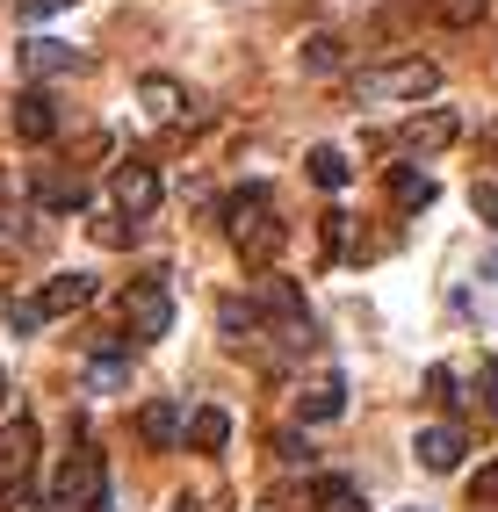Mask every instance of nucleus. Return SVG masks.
I'll return each instance as SVG.
<instances>
[{
  "label": "nucleus",
  "mask_w": 498,
  "mask_h": 512,
  "mask_svg": "<svg viewBox=\"0 0 498 512\" xmlns=\"http://www.w3.org/2000/svg\"><path fill=\"white\" fill-rule=\"evenodd\" d=\"M217 325H224V339H253L260 311H253V303H239V296H224V303H217Z\"/></svg>",
  "instance_id": "aec40b11"
},
{
  "label": "nucleus",
  "mask_w": 498,
  "mask_h": 512,
  "mask_svg": "<svg viewBox=\"0 0 498 512\" xmlns=\"http://www.w3.org/2000/svg\"><path fill=\"white\" fill-rule=\"evenodd\" d=\"M8 325H15V332H37L44 318H37V303H29V296H15V303H8Z\"/></svg>",
  "instance_id": "c85d7f7f"
},
{
  "label": "nucleus",
  "mask_w": 498,
  "mask_h": 512,
  "mask_svg": "<svg viewBox=\"0 0 498 512\" xmlns=\"http://www.w3.org/2000/svg\"><path fill=\"white\" fill-rule=\"evenodd\" d=\"M340 412H347V375H318V383L296 397V419L304 426H332Z\"/></svg>",
  "instance_id": "f8f14e48"
},
{
  "label": "nucleus",
  "mask_w": 498,
  "mask_h": 512,
  "mask_svg": "<svg viewBox=\"0 0 498 512\" xmlns=\"http://www.w3.org/2000/svg\"><path fill=\"white\" fill-rule=\"evenodd\" d=\"M138 433L152 440V448H181V440H188V412H181L174 397H152L145 412H138Z\"/></svg>",
  "instance_id": "4468645a"
},
{
  "label": "nucleus",
  "mask_w": 498,
  "mask_h": 512,
  "mask_svg": "<svg viewBox=\"0 0 498 512\" xmlns=\"http://www.w3.org/2000/svg\"><path fill=\"white\" fill-rule=\"evenodd\" d=\"M426 397L455 404V397H462V375H455V368H426Z\"/></svg>",
  "instance_id": "a878e982"
},
{
  "label": "nucleus",
  "mask_w": 498,
  "mask_h": 512,
  "mask_svg": "<svg viewBox=\"0 0 498 512\" xmlns=\"http://www.w3.org/2000/svg\"><path fill=\"white\" fill-rule=\"evenodd\" d=\"M123 383H130V354H123V347H109V354H94V361H87V390H102V397H109V390H123Z\"/></svg>",
  "instance_id": "a211bd4d"
},
{
  "label": "nucleus",
  "mask_w": 498,
  "mask_h": 512,
  "mask_svg": "<svg viewBox=\"0 0 498 512\" xmlns=\"http://www.w3.org/2000/svg\"><path fill=\"white\" fill-rule=\"evenodd\" d=\"M477 498H484V505H491V498H498V462H491V469H484V476H477Z\"/></svg>",
  "instance_id": "2f4dec72"
},
{
  "label": "nucleus",
  "mask_w": 498,
  "mask_h": 512,
  "mask_svg": "<svg viewBox=\"0 0 498 512\" xmlns=\"http://www.w3.org/2000/svg\"><path fill=\"white\" fill-rule=\"evenodd\" d=\"M434 15H441V22H455V29H470V22L484 15V0H434Z\"/></svg>",
  "instance_id": "b1692460"
},
{
  "label": "nucleus",
  "mask_w": 498,
  "mask_h": 512,
  "mask_svg": "<svg viewBox=\"0 0 498 512\" xmlns=\"http://www.w3.org/2000/svg\"><path fill=\"white\" fill-rule=\"evenodd\" d=\"M470 210H477V217L498 231V181H477V188H470Z\"/></svg>",
  "instance_id": "bb28decb"
},
{
  "label": "nucleus",
  "mask_w": 498,
  "mask_h": 512,
  "mask_svg": "<svg viewBox=\"0 0 498 512\" xmlns=\"http://www.w3.org/2000/svg\"><path fill=\"white\" fill-rule=\"evenodd\" d=\"M87 231H94V246H138V224L130 217H94Z\"/></svg>",
  "instance_id": "4be33fe9"
},
{
  "label": "nucleus",
  "mask_w": 498,
  "mask_h": 512,
  "mask_svg": "<svg viewBox=\"0 0 498 512\" xmlns=\"http://www.w3.org/2000/svg\"><path fill=\"white\" fill-rule=\"evenodd\" d=\"M0 397H8V375H0Z\"/></svg>",
  "instance_id": "72a5a7b5"
},
{
  "label": "nucleus",
  "mask_w": 498,
  "mask_h": 512,
  "mask_svg": "<svg viewBox=\"0 0 498 512\" xmlns=\"http://www.w3.org/2000/svg\"><path fill=\"white\" fill-rule=\"evenodd\" d=\"M224 238H231V253L253 260V267L275 260V246H282V217H275V188H268V181H246V188L224 195Z\"/></svg>",
  "instance_id": "f257e3e1"
},
{
  "label": "nucleus",
  "mask_w": 498,
  "mask_h": 512,
  "mask_svg": "<svg viewBox=\"0 0 498 512\" xmlns=\"http://www.w3.org/2000/svg\"><path fill=\"white\" fill-rule=\"evenodd\" d=\"M304 73H340V37H304Z\"/></svg>",
  "instance_id": "412c9836"
},
{
  "label": "nucleus",
  "mask_w": 498,
  "mask_h": 512,
  "mask_svg": "<svg viewBox=\"0 0 498 512\" xmlns=\"http://www.w3.org/2000/svg\"><path fill=\"white\" fill-rule=\"evenodd\" d=\"M22 73H29V80H65V73H87V51L58 44V37H29V44H22Z\"/></svg>",
  "instance_id": "6e6552de"
},
{
  "label": "nucleus",
  "mask_w": 498,
  "mask_h": 512,
  "mask_svg": "<svg viewBox=\"0 0 498 512\" xmlns=\"http://www.w3.org/2000/svg\"><path fill=\"white\" fill-rule=\"evenodd\" d=\"M94 289H102V275H51L29 303H37V318H65V311H87Z\"/></svg>",
  "instance_id": "1a4fd4ad"
},
{
  "label": "nucleus",
  "mask_w": 498,
  "mask_h": 512,
  "mask_svg": "<svg viewBox=\"0 0 498 512\" xmlns=\"http://www.w3.org/2000/svg\"><path fill=\"white\" fill-rule=\"evenodd\" d=\"M102 498H109V469L80 440V448L58 462V476H51V512H87V505H102Z\"/></svg>",
  "instance_id": "7ed1b4c3"
},
{
  "label": "nucleus",
  "mask_w": 498,
  "mask_h": 512,
  "mask_svg": "<svg viewBox=\"0 0 498 512\" xmlns=\"http://www.w3.org/2000/svg\"><path fill=\"white\" fill-rule=\"evenodd\" d=\"M58 8H80V0H22V22H44V15H58Z\"/></svg>",
  "instance_id": "c756f323"
},
{
  "label": "nucleus",
  "mask_w": 498,
  "mask_h": 512,
  "mask_svg": "<svg viewBox=\"0 0 498 512\" xmlns=\"http://www.w3.org/2000/svg\"><path fill=\"white\" fill-rule=\"evenodd\" d=\"M37 202L44 210H80V181H37Z\"/></svg>",
  "instance_id": "5701e85b"
},
{
  "label": "nucleus",
  "mask_w": 498,
  "mask_h": 512,
  "mask_svg": "<svg viewBox=\"0 0 498 512\" xmlns=\"http://www.w3.org/2000/svg\"><path fill=\"white\" fill-rule=\"evenodd\" d=\"M224 440H231V412H224V404H195V412H188V440H181V448H195V455H217Z\"/></svg>",
  "instance_id": "dca6fc26"
},
{
  "label": "nucleus",
  "mask_w": 498,
  "mask_h": 512,
  "mask_svg": "<svg viewBox=\"0 0 498 512\" xmlns=\"http://www.w3.org/2000/svg\"><path fill=\"white\" fill-rule=\"evenodd\" d=\"M484 282H498V253H491V260H484Z\"/></svg>",
  "instance_id": "473e14b6"
},
{
  "label": "nucleus",
  "mask_w": 498,
  "mask_h": 512,
  "mask_svg": "<svg viewBox=\"0 0 498 512\" xmlns=\"http://www.w3.org/2000/svg\"><path fill=\"white\" fill-rule=\"evenodd\" d=\"M109 195H116V210L138 224V217H152L159 210V195H166V181H159V166H145V159H123L116 174H109Z\"/></svg>",
  "instance_id": "423d86ee"
},
{
  "label": "nucleus",
  "mask_w": 498,
  "mask_h": 512,
  "mask_svg": "<svg viewBox=\"0 0 498 512\" xmlns=\"http://www.w3.org/2000/svg\"><path fill=\"white\" fill-rule=\"evenodd\" d=\"M304 174H311L318 188H347V181H354V159H347L340 145H311V159H304Z\"/></svg>",
  "instance_id": "f3484780"
},
{
  "label": "nucleus",
  "mask_w": 498,
  "mask_h": 512,
  "mask_svg": "<svg viewBox=\"0 0 498 512\" xmlns=\"http://www.w3.org/2000/svg\"><path fill=\"white\" fill-rule=\"evenodd\" d=\"M434 87H441V65H426V58H390V65H369V73H354V101H361V109L426 101Z\"/></svg>",
  "instance_id": "f03ea898"
},
{
  "label": "nucleus",
  "mask_w": 498,
  "mask_h": 512,
  "mask_svg": "<svg viewBox=\"0 0 498 512\" xmlns=\"http://www.w3.org/2000/svg\"><path fill=\"white\" fill-rule=\"evenodd\" d=\"M138 109H145L152 123H188V94H181V80L145 73V80H138Z\"/></svg>",
  "instance_id": "ddd939ff"
},
{
  "label": "nucleus",
  "mask_w": 498,
  "mask_h": 512,
  "mask_svg": "<svg viewBox=\"0 0 498 512\" xmlns=\"http://www.w3.org/2000/svg\"><path fill=\"white\" fill-rule=\"evenodd\" d=\"M484 404H491V412H498V354L484 361Z\"/></svg>",
  "instance_id": "7c9ffc66"
},
{
  "label": "nucleus",
  "mask_w": 498,
  "mask_h": 512,
  "mask_svg": "<svg viewBox=\"0 0 498 512\" xmlns=\"http://www.w3.org/2000/svg\"><path fill=\"white\" fill-rule=\"evenodd\" d=\"M455 138H462V116H455V109H419L405 130H397V145H405L412 159H426V152H448Z\"/></svg>",
  "instance_id": "0eeeda50"
},
{
  "label": "nucleus",
  "mask_w": 498,
  "mask_h": 512,
  "mask_svg": "<svg viewBox=\"0 0 498 512\" xmlns=\"http://www.w3.org/2000/svg\"><path fill=\"white\" fill-rule=\"evenodd\" d=\"M51 130H58V109H51V94H44V87L15 94V138H22V145H44Z\"/></svg>",
  "instance_id": "2eb2a0df"
},
{
  "label": "nucleus",
  "mask_w": 498,
  "mask_h": 512,
  "mask_svg": "<svg viewBox=\"0 0 498 512\" xmlns=\"http://www.w3.org/2000/svg\"><path fill=\"white\" fill-rule=\"evenodd\" d=\"M29 455H37V426L8 419V426H0V491H15L22 476H29Z\"/></svg>",
  "instance_id": "9b49d317"
},
{
  "label": "nucleus",
  "mask_w": 498,
  "mask_h": 512,
  "mask_svg": "<svg viewBox=\"0 0 498 512\" xmlns=\"http://www.w3.org/2000/svg\"><path fill=\"white\" fill-rule=\"evenodd\" d=\"M260 311H268V325L282 332L289 354H311L318 347V325L304 311V296H296V282H268V289H260Z\"/></svg>",
  "instance_id": "39448f33"
},
{
  "label": "nucleus",
  "mask_w": 498,
  "mask_h": 512,
  "mask_svg": "<svg viewBox=\"0 0 498 512\" xmlns=\"http://www.w3.org/2000/svg\"><path fill=\"white\" fill-rule=\"evenodd\" d=\"M390 202H397V210H426V202H434V181L405 166V174H390Z\"/></svg>",
  "instance_id": "6ab92c4d"
},
{
  "label": "nucleus",
  "mask_w": 498,
  "mask_h": 512,
  "mask_svg": "<svg viewBox=\"0 0 498 512\" xmlns=\"http://www.w3.org/2000/svg\"><path fill=\"white\" fill-rule=\"evenodd\" d=\"M123 332L130 339H166V332H174V296H166L159 275H145V282L123 289Z\"/></svg>",
  "instance_id": "20e7f679"
},
{
  "label": "nucleus",
  "mask_w": 498,
  "mask_h": 512,
  "mask_svg": "<svg viewBox=\"0 0 498 512\" xmlns=\"http://www.w3.org/2000/svg\"><path fill=\"white\" fill-rule=\"evenodd\" d=\"M347 238H354V231H347V210H332V217H325V253H347Z\"/></svg>",
  "instance_id": "cd10ccee"
},
{
  "label": "nucleus",
  "mask_w": 498,
  "mask_h": 512,
  "mask_svg": "<svg viewBox=\"0 0 498 512\" xmlns=\"http://www.w3.org/2000/svg\"><path fill=\"white\" fill-rule=\"evenodd\" d=\"M419 469H434V476H448V469H462V455H470V440H462V426H419Z\"/></svg>",
  "instance_id": "9d476101"
},
{
  "label": "nucleus",
  "mask_w": 498,
  "mask_h": 512,
  "mask_svg": "<svg viewBox=\"0 0 498 512\" xmlns=\"http://www.w3.org/2000/svg\"><path fill=\"white\" fill-rule=\"evenodd\" d=\"M268 448H275V462H289V469H296V462H311V440H304V433H275Z\"/></svg>",
  "instance_id": "393cba45"
}]
</instances>
